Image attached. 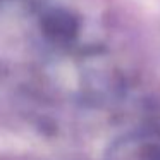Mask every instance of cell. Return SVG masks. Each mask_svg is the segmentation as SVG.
I'll use <instances>...</instances> for the list:
<instances>
[{
	"mask_svg": "<svg viewBox=\"0 0 160 160\" xmlns=\"http://www.w3.org/2000/svg\"><path fill=\"white\" fill-rule=\"evenodd\" d=\"M105 160H160V141L148 134H129L108 148Z\"/></svg>",
	"mask_w": 160,
	"mask_h": 160,
	"instance_id": "cell-1",
	"label": "cell"
}]
</instances>
